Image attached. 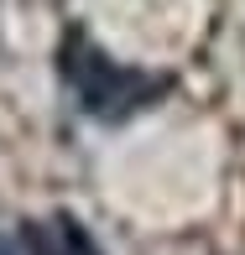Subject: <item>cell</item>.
I'll list each match as a JSON object with an SVG mask.
<instances>
[{
  "label": "cell",
  "instance_id": "obj_1",
  "mask_svg": "<svg viewBox=\"0 0 245 255\" xmlns=\"http://www.w3.org/2000/svg\"><path fill=\"white\" fill-rule=\"evenodd\" d=\"M63 84H68V94H73V110L89 115V120H99V125H125L131 115H141L146 104H157L162 89H167L157 73L115 63V57L99 52L89 37H68Z\"/></svg>",
  "mask_w": 245,
  "mask_h": 255
},
{
  "label": "cell",
  "instance_id": "obj_2",
  "mask_svg": "<svg viewBox=\"0 0 245 255\" xmlns=\"http://www.w3.org/2000/svg\"><path fill=\"white\" fill-rule=\"evenodd\" d=\"M26 245L31 255H99V245L89 240V229L73 214H52V219H31L26 224Z\"/></svg>",
  "mask_w": 245,
  "mask_h": 255
},
{
  "label": "cell",
  "instance_id": "obj_3",
  "mask_svg": "<svg viewBox=\"0 0 245 255\" xmlns=\"http://www.w3.org/2000/svg\"><path fill=\"white\" fill-rule=\"evenodd\" d=\"M0 255H16V245H10V240H5V235H0Z\"/></svg>",
  "mask_w": 245,
  "mask_h": 255
}]
</instances>
